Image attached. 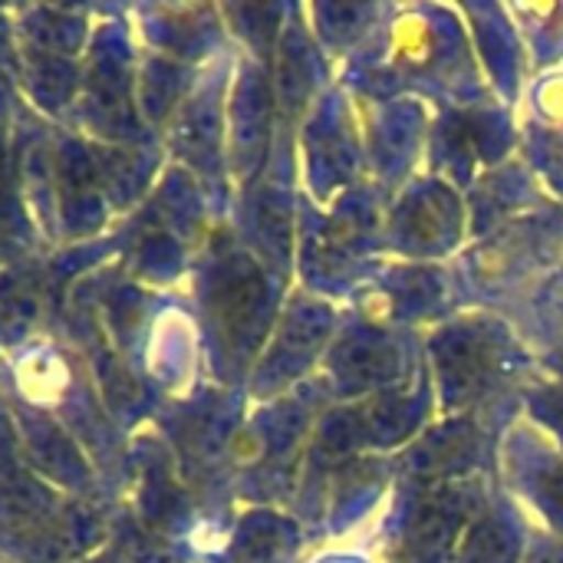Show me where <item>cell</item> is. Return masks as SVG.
<instances>
[{
    "label": "cell",
    "mask_w": 563,
    "mask_h": 563,
    "mask_svg": "<svg viewBox=\"0 0 563 563\" xmlns=\"http://www.w3.org/2000/svg\"><path fill=\"white\" fill-rule=\"evenodd\" d=\"M462 525V501H455V495L449 492H435L429 495L416 518H412V548L422 554V558H435L455 534V528Z\"/></svg>",
    "instance_id": "obj_3"
},
{
    "label": "cell",
    "mask_w": 563,
    "mask_h": 563,
    "mask_svg": "<svg viewBox=\"0 0 563 563\" xmlns=\"http://www.w3.org/2000/svg\"><path fill=\"white\" fill-rule=\"evenodd\" d=\"M518 554H521V544H518L515 531L498 521L475 525L468 534V544H465L468 563H515Z\"/></svg>",
    "instance_id": "obj_4"
},
{
    "label": "cell",
    "mask_w": 563,
    "mask_h": 563,
    "mask_svg": "<svg viewBox=\"0 0 563 563\" xmlns=\"http://www.w3.org/2000/svg\"><path fill=\"white\" fill-rule=\"evenodd\" d=\"M346 360V373L350 376H363V379H376V376H389L396 366V356L386 343L379 340H366V343H353L343 350Z\"/></svg>",
    "instance_id": "obj_5"
},
{
    "label": "cell",
    "mask_w": 563,
    "mask_h": 563,
    "mask_svg": "<svg viewBox=\"0 0 563 563\" xmlns=\"http://www.w3.org/2000/svg\"><path fill=\"white\" fill-rule=\"evenodd\" d=\"M439 363H442L449 393H455L459 399H468L492 376L495 353H492V343L482 333H475V330H455V333H449L439 343Z\"/></svg>",
    "instance_id": "obj_2"
},
{
    "label": "cell",
    "mask_w": 563,
    "mask_h": 563,
    "mask_svg": "<svg viewBox=\"0 0 563 563\" xmlns=\"http://www.w3.org/2000/svg\"><path fill=\"white\" fill-rule=\"evenodd\" d=\"M214 300H218V320H221L228 340L251 343V336L261 330V313H264V300H267V287H264L261 274L247 261L231 264L221 274Z\"/></svg>",
    "instance_id": "obj_1"
}]
</instances>
